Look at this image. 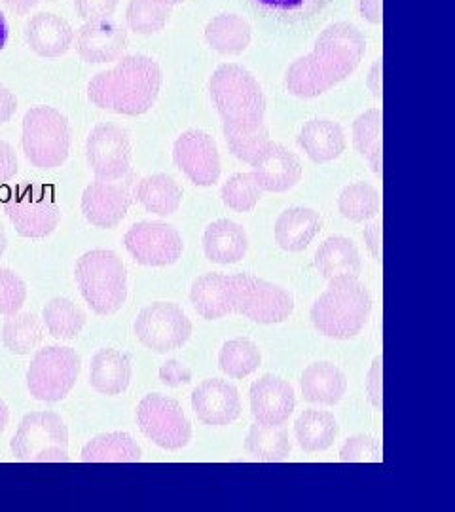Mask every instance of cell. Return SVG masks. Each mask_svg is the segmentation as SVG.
<instances>
[{
	"mask_svg": "<svg viewBox=\"0 0 455 512\" xmlns=\"http://www.w3.org/2000/svg\"><path fill=\"white\" fill-rule=\"evenodd\" d=\"M190 302L207 321L237 313L260 325H279L294 311L287 289L251 274L201 275L192 283Z\"/></svg>",
	"mask_w": 455,
	"mask_h": 512,
	"instance_id": "1",
	"label": "cell"
},
{
	"mask_svg": "<svg viewBox=\"0 0 455 512\" xmlns=\"http://www.w3.org/2000/svg\"><path fill=\"white\" fill-rule=\"evenodd\" d=\"M364 54L366 38L357 25L332 23L317 37L311 54L292 61L285 88L298 99H315L355 73Z\"/></svg>",
	"mask_w": 455,
	"mask_h": 512,
	"instance_id": "2",
	"label": "cell"
},
{
	"mask_svg": "<svg viewBox=\"0 0 455 512\" xmlns=\"http://www.w3.org/2000/svg\"><path fill=\"white\" fill-rule=\"evenodd\" d=\"M162 69L148 55H126L110 71L95 74L88 84V99L114 114L139 116L152 109L162 90Z\"/></svg>",
	"mask_w": 455,
	"mask_h": 512,
	"instance_id": "3",
	"label": "cell"
},
{
	"mask_svg": "<svg viewBox=\"0 0 455 512\" xmlns=\"http://www.w3.org/2000/svg\"><path fill=\"white\" fill-rule=\"evenodd\" d=\"M372 311V298L353 275L332 277L328 289L311 306L310 319L319 334L349 340L361 334Z\"/></svg>",
	"mask_w": 455,
	"mask_h": 512,
	"instance_id": "4",
	"label": "cell"
},
{
	"mask_svg": "<svg viewBox=\"0 0 455 512\" xmlns=\"http://www.w3.org/2000/svg\"><path fill=\"white\" fill-rule=\"evenodd\" d=\"M209 93L219 110L222 126L256 129L264 126L266 97L255 76L236 63L220 65L209 78Z\"/></svg>",
	"mask_w": 455,
	"mask_h": 512,
	"instance_id": "5",
	"label": "cell"
},
{
	"mask_svg": "<svg viewBox=\"0 0 455 512\" xmlns=\"http://www.w3.org/2000/svg\"><path fill=\"white\" fill-rule=\"evenodd\" d=\"M80 294L97 315H114L128 298V270L122 258L105 249L80 256L74 268Z\"/></svg>",
	"mask_w": 455,
	"mask_h": 512,
	"instance_id": "6",
	"label": "cell"
},
{
	"mask_svg": "<svg viewBox=\"0 0 455 512\" xmlns=\"http://www.w3.org/2000/svg\"><path fill=\"white\" fill-rule=\"evenodd\" d=\"M73 129L67 116L54 107H33L23 118L21 145L31 164L50 171L67 162Z\"/></svg>",
	"mask_w": 455,
	"mask_h": 512,
	"instance_id": "7",
	"label": "cell"
},
{
	"mask_svg": "<svg viewBox=\"0 0 455 512\" xmlns=\"http://www.w3.org/2000/svg\"><path fill=\"white\" fill-rule=\"evenodd\" d=\"M10 448L23 463H65L69 461V429L55 412H31L19 423Z\"/></svg>",
	"mask_w": 455,
	"mask_h": 512,
	"instance_id": "8",
	"label": "cell"
},
{
	"mask_svg": "<svg viewBox=\"0 0 455 512\" xmlns=\"http://www.w3.org/2000/svg\"><path fill=\"white\" fill-rule=\"evenodd\" d=\"M80 357L71 348L38 349L27 370V389L42 403L63 401L78 380Z\"/></svg>",
	"mask_w": 455,
	"mask_h": 512,
	"instance_id": "9",
	"label": "cell"
},
{
	"mask_svg": "<svg viewBox=\"0 0 455 512\" xmlns=\"http://www.w3.org/2000/svg\"><path fill=\"white\" fill-rule=\"evenodd\" d=\"M4 213L16 226L19 236L31 239L50 236L61 219L54 192L38 184H23L16 188L4 202Z\"/></svg>",
	"mask_w": 455,
	"mask_h": 512,
	"instance_id": "10",
	"label": "cell"
},
{
	"mask_svg": "<svg viewBox=\"0 0 455 512\" xmlns=\"http://www.w3.org/2000/svg\"><path fill=\"white\" fill-rule=\"evenodd\" d=\"M137 423L146 439L164 450H181L192 439V425L181 404L160 393L146 395L139 403Z\"/></svg>",
	"mask_w": 455,
	"mask_h": 512,
	"instance_id": "11",
	"label": "cell"
},
{
	"mask_svg": "<svg viewBox=\"0 0 455 512\" xmlns=\"http://www.w3.org/2000/svg\"><path fill=\"white\" fill-rule=\"evenodd\" d=\"M133 329L139 342L156 353L182 348L192 336L188 315L173 302H154L143 308Z\"/></svg>",
	"mask_w": 455,
	"mask_h": 512,
	"instance_id": "12",
	"label": "cell"
},
{
	"mask_svg": "<svg viewBox=\"0 0 455 512\" xmlns=\"http://www.w3.org/2000/svg\"><path fill=\"white\" fill-rule=\"evenodd\" d=\"M86 158L97 181H120L131 171L128 131L116 124H99L86 139Z\"/></svg>",
	"mask_w": 455,
	"mask_h": 512,
	"instance_id": "13",
	"label": "cell"
},
{
	"mask_svg": "<svg viewBox=\"0 0 455 512\" xmlns=\"http://www.w3.org/2000/svg\"><path fill=\"white\" fill-rule=\"evenodd\" d=\"M129 255L137 264L164 268L179 262L184 251L181 234L165 222L133 224L124 236Z\"/></svg>",
	"mask_w": 455,
	"mask_h": 512,
	"instance_id": "14",
	"label": "cell"
},
{
	"mask_svg": "<svg viewBox=\"0 0 455 512\" xmlns=\"http://www.w3.org/2000/svg\"><path fill=\"white\" fill-rule=\"evenodd\" d=\"M173 162L190 183L200 188L217 183L222 171L219 147L215 139L201 129H188L177 137L173 145Z\"/></svg>",
	"mask_w": 455,
	"mask_h": 512,
	"instance_id": "15",
	"label": "cell"
},
{
	"mask_svg": "<svg viewBox=\"0 0 455 512\" xmlns=\"http://www.w3.org/2000/svg\"><path fill=\"white\" fill-rule=\"evenodd\" d=\"M128 50V31L114 19L86 21L76 35V52L91 65L116 63Z\"/></svg>",
	"mask_w": 455,
	"mask_h": 512,
	"instance_id": "16",
	"label": "cell"
},
{
	"mask_svg": "<svg viewBox=\"0 0 455 512\" xmlns=\"http://www.w3.org/2000/svg\"><path fill=\"white\" fill-rule=\"evenodd\" d=\"M129 183L95 181L82 194V213L95 228L110 230L126 219L133 196Z\"/></svg>",
	"mask_w": 455,
	"mask_h": 512,
	"instance_id": "17",
	"label": "cell"
},
{
	"mask_svg": "<svg viewBox=\"0 0 455 512\" xmlns=\"http://www.w3.org/2000/svg\"><path fill=\"white\" fill-rule=\"evenodd\" d=\"M256 183L266 192H289L302 179V164L289 148L268 141L251 162Z\"/></svg>",
	"mask_w": 455,
	"mask_h": 512,
	"instance_id": "18",
	"label": "cell"
},
{
	"mask_svg": "<svg viewBox=\"0 0 455 512\" xmlns=\"http://www.w3.org/2000/svg\"><path fill=\"white\" fill-rule=\"evenodd\" d=\"M192 410L209 427H226L241 416L239 391L232 384L213 378L192 391Z\"/></svg>",
	"mask_w": 455,
	"mask_h": 512,
	"instance_id": "19",
	"label": "cell"
},
{
	"mask_svg": "<svg viewBox=\"0 0 455 512\" xmlns=\"http://www.w3.org/2000/svg\"><path fill=\"white\" fill-rule=\"evenodd\" d=\"M251 414L256 423L283 425L294 412V389L283 378L266 374L251 385Z\"/></svg>",
	"mask_w": 455,
	"mask_h": 512,
	"instance_id": "20",
	"label": "cell"
},
{
	"mask_svg": "<svg viewBox=\"0 0 455 512\" xmlns=\"http://www.w3.org/2000/svg\"><path fill=\"white\" fill-rule=\"evenodd\" d=\"M25 42L40 57H61L74 44L73 27L67 19L52 12H40L25 23Z\"/></svg>",
	"mask_w": 455,
	"mask_h": 512,
	"instance_id": "21",
	"label": "cell"
},
{
	"mask_svg": "<svg viewBox=\"0 0 455 512\" xmlns=\"http://www.w3.org/2000/svg\"><path fill=\"white\" fill-rule=\"evenodd\" d=\"M298 147L308 154L311 162L328 164L332 160H338L346 152V133L338 122L315 118L302 126L298 135Z\"/></svg>",
	"mask_w": 455,
	"mask_h": 512,
	"instance_id": "22",
	"label": "cell"
},
{
	"mask_svg": "<svg viewBox=\"0 0 455 512\" xmlns=\"http://www.w3.org/2000/svg\"><path fill=\"white\" fill-rule=\"evenodd\" d=\"M249 249V238L241 224L220 219L207 226L203 234V253L215 264H237Z\"/></svg>",
	"mask_w": 455,
	"mask_h": 512,
	"instance_id": "23",
	"label": "cell"
},
{
	"mask_svg": "<svg viewBox=\"0 0 455 512\" xmlns=\"http://www.w3.org/2000/svg\"><path fill=\"white\" fill-rule=\"evenodd\" d=\"M131 357L118 349H99L91 357L90 384L101 395H122L131 382Z\"/></svg>",
	"mask_w": 455,
	"mask_h": 512,
	"instance_id": "24",
	"label": "cell"
},
{
	"mask_svg": "<svg viewBox=\"0 0 455 512\" xmlns=\"http://www.w3.org/2000/svg\"><path fill=\"white\" fill-rule=\"evenodd\" d=\"M323 228V219L310 207H292L275 222V241L283 251H304Z\"/></svg>",
	"mask_w": 455,
	"mask_h": 512,
	"instance_id": "25",
	"label": "cell"
},
{
	"mask_svg": "<svg viewBox=\"0 0 455 512\" xmlns=\"http://www.w3.org/2000/svg\"><path fill=\"white\" fill-rule=\"evenodd\" d=\"M300 387L308 403L334 406L346 395L347 378L338 366L321 361L304 370Z\"/></svg>",
	"mask_w": 455,
	"mask_h": 512,
	"instance_id": "26",
	"label": "cell"
},
{
	"mask_svg": "<svg viewBox=\"0 0 455 512\" xmlns=\"http://www.w3.org/2000/svg\"><path fill=\"white\" fill-rule=\"evenodd\" d=\"M253 40L249 21L237 14H219L205 27V42L220 55H241Z\"/></svg>",
	"mask_w": 455,
	"mask_h": 512,
	"instance_id": "27",
	"label": "cell"
},
{
	"mask_svg": "<svg viewBox=\"0 0 455 512\" xmlns=\"http://www.w3.org/2000/svg\"><path fill=\"white\" fill-rule=\"evenodd\" d=\"M315 268L317 272L332 279L340 275L359 277L363 270L361 253L355 243L344 236H332L321 243L315 253Z\"/></svg>",
	"mask_w": 455,
	"mask_h": 512,
	"instance_id": "28",
	"label": "cell"
},
{
	"mask_svg": "<svg viewBox=\"0 0 455 512\" xmlns=\"http://www.w3.org/2000/svg\"><path fill=\"white\" fill-rule=\"evenodd\" d=\"M135 198L148 213L169 217L181 207L182 190L173 177L165 173L148 175L135 186Z\"/></svg>",
	"mask_w": 455,
	"mask_h": 512,
	"instance_id": "29",
	"label": "cell"
},
{
	"mask_svg": "<svg viewBox=\"0 0 455 512\" xmlns=\"http://www.w3.org/2000/svg\"><path fill=\"white\" fill-rule=\"evenodd\" d=\"M353 147L368 160L372 171L382 179L383 110L370 109L353 122Z\"/></svg>",
	"mask_w": 455,
	"mask_h": 512,
	"instance_id": "30",
	"label": "cell"
},
{
	"mask_svg": "<svg viewBox=\"0 0 455 512\" xmlns=\"http://www.w3.org/2000/svg\"><path fill=\"white\" fill-rule=\"evenodd\" d=\"M294 435L302 450L325 452L338 437V421L325 410H304L294 423Z\"/></svg>",
	"mask_w": 455,
	"mask_h": 512,
	"instance_id": "31",
	"label": "cell"
},
{
	"mask_svg": "<svg viewBox=\"0 0 455 512\" xmlns=\"http://www.w3.org/2000/svg\"><path fill=\"white\" fill-rule=\"evenodd\" d=\"M141 458L139 444L122 431L99 435L82 448L84 463H139Z\"/></svg>",
	"mask_w": 455,
	"mask_h": 512,
	"instance_id": "32",
	"label": "cell"
},
{
	"mask_svg": "<svg viewBox=\"0 0 455 512\" xmlns=\"http://www.w3.org/2000/svg\"><path fill=\"white\" fill-rule=\"evenodd\" d=\"M291 448L289 433L283 425L255 423L251 425L245 439V450L253 459L264 463H279L289 459Z\"/></svg>",
	"mask_w": 455,
	"mask_h": 512,
	"instance_id": "33",
	"label": "cell"
},
{
	"mask_svg": "<svg viewBox=\"0 0 455 512\" xmlns=\"http://www.w3.org/2000/svg\"><path fill=\"white\" fill-rule=\"evenodd\" d=\"M44 338V323L35 313L8 315L2 327V344L14 355H29Z\"/></svg>",
	"mask_w": 455,
	"mask_h": 512,
	"instance_id": "34",
	"label": "cell"
},
{
	"mask_svg": "<svg viewBox=\"0 0 455 512\" xmlns=\"http://www.w3.org/2000/svg\"><path fill=\"white\" fill-rule=\"evenodd\" d=\"M42 323L57 340H73L86 325V313L69 298H54L42 311Z\"/></svg>",
	"mask_w": 455,
	"mask_h": 512,
	"instance_id": "35",
	"label": "cell"
},
{
	"mask_svg": "<svg viewBox=\"0 0 455 512\" xmlns=\"http://www.w3.org/2000/svg\"><path fill=\"white\" fill-rule=\"evenodd\" d=\"M260 363H262V353L255 342L249 338H234L220 349V370L234 380H243L251 376Z\"/></svg>",
	"mask_w": 455,
	"mask_h": 512,
	"instance_id": "36",
	"label": "cell"
},
{
	"mask_svg": "<svg viewBox=\"0 0 455 512\" xmlns=\"http://www.w3.org/2000/svg\"><path fill=\"white\" fill-rule=\"evenodd\" d=\"M338 209L344 219L364 222L374 219L382 211V198L372 184H349L338 198Z\"/></svg>",
	"mask_w": 455,
	"mask_h": 512,
	"instance_id": "37",
	"label": "cell"
},
{
	"mask_svg": "<svg viewBox=\"0 0 455 512\" xmlns=\"http://www.w3.org/2000/svg\"><path fill=\"white\" fill-rule=\"evenodd\" d=\"M171 19V8L156 0H129L126 10L128 27L143 37L158 35L164 31L165 25Z\"/></svg>",
	"mask_w": 455,
	"mask_h": 512,
	"instance_id": "38",
	"label": "cell"
},
{
	"mask_svg": "<svg viewBox=\"0 0 455 512\" xmlns=\"http://www.w3.org/2000/svg\"><path fill=\"white\" fill-rule=\"evenodd\" d=\"M220 198L236 213H249L260 202L262 188L256 183L253 173H236L222 184Z\"/></svg>",
	"mask_w": 455,
	"mask_h": 512,
	"instance_id": "39",
	"label": "cell"
},
{
	"mask_svg": "<svg viewBox=\"0 0 455 512\" xmlns=\"http://www.w3.org/2000/svg\"><path fill=\"white\" fill-rule=\"evenodd\" d=\"M222 133L230 152L245 164H251L256 154L270 141V133L266 126L256 129H234L222 126Z\"/></svg>",
	"mask_w": 455,
	"mask_h": 512,
	"instance_id": "40",
	"label": "cell"
},
{
	"mask_svg": "<svg viewBox=\"0 0 455 512\" xmlns=\"http://www.w3.org/2000/svg\"><path fill=\"white\" fill-rule=\"evenodd\" d=\"M340 461L344 463H382V442L370 435H355L347 440L340 450Z\"/></svg>",
	"mask_w": 455,
	"mask_h": 512,
	"instance_id": "41",
	"label": "cell"
},
{
	"mask_svg": "<svg viewBox=\"0 0 455 512\" xmlns=\"http://www.w3.org/2000/svg\"><path fill=\"white\" fill-rule=\"evenodd\" d=\"M27 298V287L16 272L0 268V315H14Z\"/></svg>",
	"mask_w": 455,
	"mask_h": 512,
	"instance_id": "42",
	"label": "cell"
},
{
	"mask_svg": "<svg viewBox=\"0 0 455 512\" xmlns=\"http://www.w3.org/2000/svg\"><path fill=\"white\" fill-rule=\"evenodd\" d=\"M118 4L120 0H74V10L84 21H97L112 18Z\"/></svg>",
	"mask_w": 455,
	"mask_h": 512,
	"instance_id": "43",
	"label": "cell"
},
{
	"mask_svg": "<svg viewBox=\"0 0 455 512\" xmlns=\"http://www.w3.org/2000/svg\"><path fill=\"white\" fill-rule=\"evenodd\" d=\"M366 393L374 408H383V357L378 355L370 366L368 378H366Z\"/></svg>",
	"mask_w": 455,
	"mask_h": 512,
	"instance_id": "44",
	"label": "cell"
},
{
	"mask_svg": "<svg viewBox=\"0 0 455 512\" xmlns=\"http://www.w3.org/2000/svg\"><path fill=\"white\" fill-rule=\"evenodd\" d=\"M160 380H162V384L169 385V387L190 384L192 382V370L188 366L179 363V361L171 359L160 368Z\"/></svg>",
	"mask_w": 455,
	"mask_h": 512,
	"instance_id": "45",
	"label": "cell"
},
{
	"mask_svg": "<svg viewBox=\"0 0 455 512\" xmlns=\"http://www.w3.org/2000/svg\"><path fill=\"white\" fill-rule=\"evenodd\" d=\"M18 173L16 150L6 141H0V183H8Z\"/></svg>",
	"mask_w": 455,
	"mask_h": 512,
	"instance_id": "46",
	"label": "cell"
},
{
	"mask_svg": "<svg viewBox=\"0 0 455 512\" xmlns=\"http://www.w3.org/2000/svg\"><path fill=\"white\" fill-rule=\"evenodd\" d=\"M255 2L258 6L275 14H294V12L306 10L315 0H255Z\"/></svg>",
	"mask_w": 455,
	"mask_h": 512,
	"instance_id": "47",
	"label": "cell"
},
{
	"mask_svg": "<svg viewBox=\"0 0 455 512\" xmlns=\"http://www.w3.org/2000/svg\"><path fill=\"white\" fill-rule=\"evenodd\" d=\"M364 241H366V247L368 251L372 253V256L382 264L383 258V226L382 220L380 222H374L370 224L366 230H364Z\"/></svg>",
	"mask_w": 455,
	"mask_h": 512,
	"instance_id": "48",
	"label": "cell"
},
{
	"mask_svg": "<svg viewBox=\"0 0 455 512\" xmlns=\"http://www.w3.org/2000/svg\"><path fill=\"white\" fill-rule=\"evenodd\" d=\"M18 110V97L16 93L10 92L4 84H0V126L10 122V118Z\"/></svg>",
	"mask_w": 455,
	"mask_h": 512,
	"instance_id": "49",
	"label": "cell"
},
{
	"mask_svg": "<svg viewBox=\"0 0 455 512\" xmlns=\"http://www.w3.org/2000/svg\"><path fill=\"white\" fill-rule=\"evenodd\" d=\"M366 86L372 92L376 99L382 101L383 97V59L382 55L374 61V65L370 67V73L366 76Z\"/></svg>",
	"mask_w": 455,
	"mask_h": 512,
	"instance_id": "50",
	"label": "cell"
},
{
	"mask_svg": "<svg viewBox=\"0 0 455 512\" xmlns=\"http://www.w3.org/2000/svg\"><path fill=\"white\" fill-rule=\"evenodd\" d=\"M359 14L372 25H382L383 0H359Z\"/></svg>",
	"mask_w": 455,
	"mask_h": 512,
	"instance_id": "51",
	"label": "cell"
},
{
	"mask_svg": "<svg viewBox=\"0 0 455 512\" xmlns=\"http://www.w3.org/2000/svg\"><path fill=\"white\" fill-rule=\"evenodd\" d=\"M38 2H42V0H2V4H4L10 12H14V14H18V16L29 14V12L37 6Z\"/></svg>",
	"mask_w": 455,
	"mask_h": 512,
	"instance_id": "52",
	"label": "cell"
},
{
	"mask_svg": "<svg viewBox=\"0 0 455 512\" xmlns=\"http://www.w3.org/2000/svg\"><path fill=\"white\" fill-rule=\"evenodd\" d=\"M8 37H10V27H8V21L4 18V14L0 12V52L6 48Z\"/></svg>",
	"mask_w": 455,
	"mask_h": 512,
	"instance_id": "53",
	"label": "cell"
},
{
	"mask_svg": "<svg viewBox=\"0 0 455 512\" xmlns=\"http://www.w3.org/2000/svg\"><path fill=\"white\" fill-rule=\"evenodd\" d=\"M8 421H10V410H8V406H6V404L0 401V433L6 429Z\"/></svg>",
	"mask_w": 455,
	"mask_h": 512,
	"instance_id": "54",
	"label": "cell"
},
{
	"mask_svg": "<svg viewBox=\"0 0 455 512\" xmlns=\"http://www.w3.org/2000/svg\"><path fill=\"white\" fill-rule=\"evenodd\" d=\"M6 247H8V238H6V232H4V228L0 226V258H2V255H4Z\"/></svg>",
	"mask_w": 455,
	"mask_h": 512,
	"instance_id": "55",
	"label": "cell"
},
{
	"mask_svg": "<svg viewBox=\"0 0 455 512\" xmlns=\"http://www.w3.org/2000/svg\"><path fill=\"white\" fill-rule=\"evenodd\" d=\"M156 2H160V4H164V6H169V8H173V6H179L182 2H186V0H156Z\"/></svg>",
	"mask_w": 455,
	"mask_h": 512,
	"instance_id": "56",
	"label": "cell"
}]
</instances>
